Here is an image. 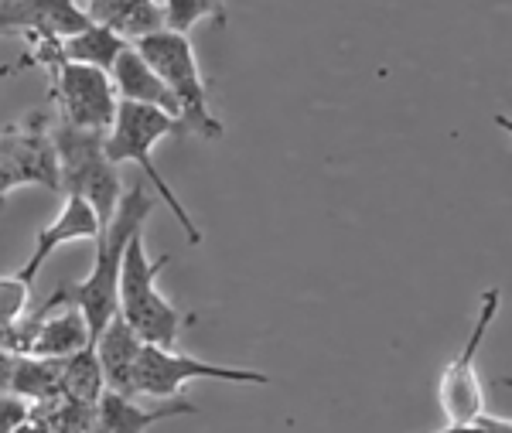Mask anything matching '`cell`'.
Instances as JSON below:
<instances>
[{"label":"cell","mask_w":512,"mask_h":433,"mask_svg":"<svg viewBox=\"0 0 512 433\" xmlns=\"http://www.w3.org/2000/svg\"><path fill=\"white\" fill-rule=\"evenodd\" d=\"M76 4L89 24H103L127 45L154 35V31H164L158 0H76Z\"/></svg>","instance_id":"9a60e30c"},{"label":"cell","mask_w":512,"mask_h":433,"mask_svg":"<svg viewBox=\"0 0 512 433\" xmlns=\"http://www.w3.org/2000/svg\"><path fill=\"white\" fill-rule=\"evenodd\" d=\"M106 133L93 130H76L55 123L52 127V144H55V161H59V191L62 195H76L96 212L99 229L110 226L113 212H117L123 198V181L117 164L103 151Z\"/></svg>","instance_id":"277c9868"},{"label":"cell","mask_w":512,"mask_h":433,"mask_svg":"<svg viewBox=\"0 0 512 433\" xmlns=\"http://www.w3.org/2000/svg\"><path fill=\"white\" fill-rule=\"evenodd\" d=\"M110 82H113V93H117L120 103H134V106H151V110H161L168 116H175L181 123V110L175 103V96L168 93V86L147 69V62L140 58L134 48H123L120 58L113 62L110 69Z\"/></svg>","instance_id":"5bb4252c"},{"label":"cell","mask_w":512,"mask_h":433,"mask_svg":"<svg viewBox=\"0 0 512 433\" xmlns=\"http://www.w3.org/2000/svg\"><path fill=\"white\" fill-rule=\"evenodd\" d=\"M96 236H99V222H96V212H93V208H89V205L82 202V198H76V195H65L62 212L55 215L52 226L41 229L38 236H35V249H31L28 263L21 266L18 277H21L24 283H31V280L38 277L41 263H45L48 256H52L59 246L76 243V239H96Z\"/></svg>","instance_id":"7c38bea8"},{"label":"cell","mask_w":512,"mask_h":433,"mask_svg":"<svg viewBox=\"0 0 512 433\" xmlns=\"http://www.w3.org/2000/svg\"><path fill=\"white\" fill-rule=\"evenodd\" d=\"M192 379H219V382H236V386H267L270 376L256 369H239V365H216L202 362L195 355L175 352V348H158V345H140L137 362H134V379H130V393L147 396V399H171Z\"/></svg>","instance_id":"8992f818"},{"label":"cell","mask_w":512,"mask_h":433,"mask_svg":"<svg viewBox=\"0 0 512 433\" xmlns=\"http://www.w3.org/2000/svg\"><path fill=\"white\" fill-rule=\"evenodd\" d=\"M11 433H48V430L41 427V423L35 420V416H28V420H24V423H18V427H14Z\"/></svg>","instance_id":"cb8c5ba5"},{"label":"cell","mask_w":512,"mask_h":433,"mask_svg":"<svg viewBox=\"0 0 512 433\" xmlns=\"http://www.w3.org/2000/svg\"><path fill=\"white\" fill-rule=\"evenodd\" d=\"M502 294L495 287H489L478 301V318L472 324V335L465 338L461 352L444 365L441 372V386H437V399H441V410L448 416V423H468L475 416L485 413V393H482V379H478V352L485 345L495 314H499Z\"/></svg>","instance_id":"9c48e42d"},{"label":"cell","mask_w":512,"mask_h":433,"mask_svg":"<svg viewBox=\"0 0 512 433\" xmlns=\"http://www.w3.org/2000/svg\"><path fill=\"white\" fill-rule=\"evenodd\" d=\"M14 358H18V355H11V352H0V393H7V386H11Z\"/></svg>","instance_id":"603a6c76"},{"label":"cell","mask_w":512,"mask_h":433,"mask_svg":"<svg viewBox=\"0 0 512 433\" xmlns=\"http://www.w3.org/2000/svg\"><path fill=\"white\" fill-rule=\"evenodd\" d=\"M62 362L65 358L18 355L14 358V372H11V386H7V393L28 399L31 406L62 403Z\"/></svg>","instance_id":"e0dca14e"},{"label":"cell","mask_w":512,"mask_h":433,"mask_svg":"<svg viewBox=\"0 0 512 433\" xmlns=\"http://www.w3.org/2000/svg\"><path fill=\"white\" fill-rule=\"evenodd\" d=\"M103 389V372H99L93 348H82V352L69 355L62 362V403L93 410Z\"/></svg>","instance_id":"ac0fdd59"},{"label":"cell","mask_w":512,"mask_h":433,"mask_svg":"<svg viewBox=\"0 0 512 433\" xmlns=\"http://www.w3.org/2000/svg\"><path fill=\"white\" fill-rule=\"evenodd\" d=\"M38 311H41V321L35 328V338H31V345H28V355L69 358V355L82 352V348H89L86 321H82V314L76 307L59 304L55 297H48Z\"/></svg>","instance_id":"4fadbf2b"},{"label":"cell","mask_w":512,"mask_h":433,"mask_svg":"<svg viewBox=\"0 0 512 433\" xmlns=\"http://www.w3.org/2000/svg\"><path fill=\"white\" fill-rule=\"evenodd\" d=\"M140 345H144V341H140L120 318H113L103 328V335L93 341V355L99 362V372H103V386L110 389V393L134 399L130 379H134V362H137Z\"/></svg>","instance_id":"2e32d148"},{"label":"cell","mask_w":512,"mask_h":433,"mask_svg":"<svg viewBox=\"0 0 512 433\" xmlns=\"http://www.w3.org/2000/svg\"><path fill=\"white\" fill-rule=\"evenodd\" d=\"M134 52L144 58L147 69L158 76L168 93L175 96L181 110V127L185 133H198V137H222V120H216L209 106V89H205L202 69L188 35H175V31H154L147 38H137Z\"/></svg>","instance_id":"5b68a950"},{"label":"cell","mask_w":512,"mask_h":433,"mask_svg":"<svg viewBox=\"0 0 512 433\" xmlns=\"http://www.w3.org/2000/svg\"><path fill=\"white\" fill-rule=\"evenodd\" d=\"M195 413L198 406H192V399L185 396L161 399V406H140L137 399L103 389V396L89 410V433H144L147 427L171 420V416H195Z\"/></svg>","instance_id":"8fae6325"},{"label":"cell","mask_w":512,"mask_h":433,"mask_svg":"<svg viewBox=\"0 0 512 433\" xmlns=\"http://www.w3.org/2000/svg\"><path fill=\"white\" fill-rule=\"evenodd\" d=\"M89 28L76 0H0V38L21 35L31 45H52Z\"/></svg>","instance_id":"30bf717a"},{"label":"cell","mask_w":512,"mask_h":433,"mask_svg":"<svg viewBox=\"0 0 512 433\" xmlns=\"http://www.w3.org/2000/svg\"><path fill=\"white\" fill-rule=\"evenodd\" d=\"M164 266H168V256L151 260L144 249V232H137L127 243V253H123V263H120L117 318L127 324L144 345L175 348L181 328L192 318L181 314L158 290V273Z\"/></svg>","instance_id":"7a4b0ae2"},{"label":"cell","mask_w":512,"mask_h":433,"mask_svg":"<svg viewBox=\"0 0 512 433\" xmlns=\"http://www.w3.org/2000/svg\"><path fill=\"white\" fill-rule=\"evenodd\" d=\"M31 304V283H24L18 273L11 277H0V324L4 328H14V324L24 321Z\"/></svg>","instance_id":"ffe728a7"},{"label":"cell","mask_w":512,"mask_h":433,"mask_svg":"<svg viewBox=\"0 0 512 433\" xmlns=\"http://www.w3.org/2000/svg\"><path fill=\"white\" fill-rule=\"evenodd\" d=\"M164 31L188 35L198 21H216L219 28L226 24V0H158Z\"/></svg>","instance_id":"d6986e66"},{"label":"cell","mask_w":512,"mask_h":433,"mask_svg":"<svg viewBox=\"0 0 512 433\" xmlns=\"http://www.w3.org/2000/svg\"><path fill=\"white\" fill-rule=\"evenodd\" d=\"M35 413V406L28 399L14 396V393H0V433H11L18 423H24Z\"/></svg>","instance_id":"44dd1931"},{"label":"cell","mask_w":512,"mask_h":433,"mask_svg":"<svg viewBox=\"0 0 512 433\" xmlns=\"http://www.w3.org/2000/svg\"><path fill=\"white\" fill-rule=\"evenodd\" d=\"M35 65H45L52 76L48 99L59 106V123L93 133H106L113 127L120 99L106 72L93 69V65L62 62V58H38Z\"/></svg>","instance_id":"52a82bcc"},{"label":"cell","mask_w":512,"mask_h":433,"mask_svg":"<svg viewBox=\"0 0 512 433\" xmlns=\"http://www.w3.org/2000/svg\"><path fill=\"white\" fill-rule=\"evenodd\" d=\"M434 433H512V423L502 420V416L482 413V416H475V420H468V423H448V427H441Z\"/></svg>","instance_id":"7402d4cb"},{"label":"cell","mask_w":512,"mask_h":433,"mask_svg":"<svg viewBox=\"0 0 512 433\" xmlns=\"http://www.w3.org/2000/svg\"><path fill=\"white\" fill-rule=\"evenodd\" d=\"M21 185L59 191V161L52 144V116L45 110L0 130V198Z\"/></svg>","instance_id":"ba28073f"},{"label":"cell","mask_w":512,"mask_h":433,"mask_svg":"<svg viewBox=\"0 0 512 433\" xmlns=\"http://www.w3.org/2000/svg\"><path fill=\"white\" fill-rule=\"evenodd\" d=\"M164 137H185V127H181L175 116L151 110V106L120 103L117 116H113V127L106 130V137H103V151L113 164H117V168L127 161H134L137 168L151 178V188L161 195V202L175 212V219H178V226L185 229L188 243L198 246L202 243V229H198V222L188 215L185 202L171 191V185L164 181V174L154 168V161H151L154 147H158Z\"/></svg>","instance_id":"3957f363"},{"label":"cell","mask_w":512,"mask_h":433,"mask_svg":"<svg viewBox=\"0 0 512 433\" xmlns=\"http://www.w3.org/2000/svg\"><path fill=\"white\" fill-rule=\"evenodd\" d=\"M151 219V195L144 185H134L123 191L117 212H113L110 226L99 229L96 236V260L86 280L69 283V287L55 290V301L76 307L86 321L89 331V348L103 335V328L117 318V283H120V263L127 253V243L144 232V222Z\"/></svg>","instance_id":"6da1fadb"}]
</instances>
